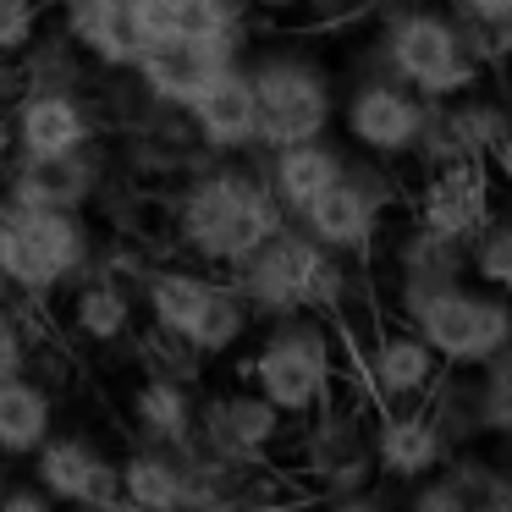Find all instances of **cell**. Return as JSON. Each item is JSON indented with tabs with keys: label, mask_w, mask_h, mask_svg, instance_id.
<instances>
[{
	"label": "cell",
	"mask_w": 512,
	"mask_h": 512,
	"mask_svg": "<svg viewBox=\"0 0 512 512\" xmlns=\"http://www.w3.org/2000/svg\"><path fill=\"white\" fill-rule=\"evenodd\" d=\"M12 61L23 89H83V61L89 56L67 34H34Z\"/></svg>",
	"instance_id": "cell-29"
},
{
	"label": "cell",
	"mask_w": 512,
	"mask_h": 512,
	"mask_svg": "<svg viewBox=\"0 0 512 512\" xmlns=\"http://www.w3.org/2000/svg\"><path fill=\"white\" fill-rule=\"evenodd\" d=\"M452 17H474V23H512V0H441Z\"/></svg>",
	"instance_id": "cell-35"
},
{
	"label": "cell",
	"mask_w": 512,
	"mask_h": 512,
	"mask_svg": "<svg viewBox=\"0 0 512 512\" xmlns=\"http://www.w3.org/2000/svg\"><path fill=\"white\" fill-rule=\"evenodd\" d=\"M138 298L149 309L160 342L182 358H226L248 342L254 331V309L237 292L232 270L210 265H149L138 276Z\"/></svg>",
	"instance_id": "cell-3"
},
{
	"label": "cell",
	"mask_w": 512,
	"mask_h": 512,
	"mask_svg": "<svg viewBox=\"0 0 512 512\" xmlns=\"http://www.w3.org/2000/svg\"><path fill=\"white\" fill-rule=\"evenodd\" d=\"M34 479L45 496L67 507H122V463L89 435H45L34 452Z\"/></svg>",
	"instance_id": "cell-15"
},
{
	"label": "cell",
	"mask_w": 512,
	"mask_h": 512,
	"mask_svg": "<svg viewBox=\"0 0 512 512\" xmlns=\"http://www.w3.org/2000/svg\"><path fill=\"white\" fill-rule=\"evenodd\" d=\"M6 485H12V474H6V468H0V496H6Z\"/></svg>",
	"instance_id": "cell-40"
},
{
	"label": "cell",
	"mask_w": 512,
	"mask_h": 512,
	"mask_svg": "<svg viewBox=\"0 0 512 512\" xmlns=\"http://www.w3.org/2000/svg\"><path fill=\"white\" fill-rule=\"evenodd\" d=\"M248 386L265 402H276L287 419H303L342 386V336L325 314H281L265 320L254 358H248Z\"/></svg>",
	"instance_id": "cell-5"
},
{
	"label": "cell",
	"mask_w": 512,
	"mask_h": 512,
	"mask_svg": "<svg viewBox=\"0 0 512 512\" xmlns=\"http://www.w3.org/2000/svg\"><path fill=\"white\" fill-rule=\"evenodd\" d=\"M94 265V232L83 210H34L0 199V276L12 292L45 303Z\"/></svg>",
	"instance_id": "cell-6"
},
{
	"label": "cell",
	"mask_w": 512,
	"mask_h": 512,
	"mask_svg": "<svg viewBox=\"0 0 512 512\" xmlns=\"http://www.w3.org/2000/svg\"><path fill=\"white\" fill-rule=\"evenodd\" d=\"M39 17H45L39 0H0V61L17 56L39 34Z\"/></svg>",
	"instance_id": "cell-33"
},
{
	"label": "cell",
	"mask_w": 512,
	"mask_h": 512,
	"mask_svg": "<svg viewBox=\"0 0 512 512\" xmlns=\"http://www.w3.org/2000/svg\"><path fill=\"white\" fill-rule=\"evenodd\" d=\"M287 226V210L270 193L259 166H193L171 199V243L182 259L232 270Z\"/></svg>",
	"instance_id": "cell-1"
},
{
	"label": "cell",
	"mask_w": 512,
	"mask_h": 512,
	"mask_svg": "<svg viewBox=\"0 0 512 512\" xmlns=\"http://www.w3.org/2000/svg\"><path fill=\"white\" fill-rule=\"evenodd\" d=\"M347 160H353V155H347V149L336 144L331 133L303 138V144H281V149H259V171H265L270 193L281 199L287 221L314 199V193H325L336 177H342Z\"/></svg>",
	"instance_id": "cell-22"
},
{
	"label": "cell",
	"mask_w": 512,
	"mask_h": 512,
	"mask_svg": "<svg viewBox=\"0 0 512 512\" xmlns=\"http://www.w3.org/2000/svg\"><path fill=\"white\" fill-rule=\"evenodd\" d=\"M386 259H391V281H397V309L413 303L419 292H435V287H446V281L468 276V248L452 243V237H441V232H430V226H419V221H408L391 237Z\"/></svg>",
	"instance_id": "cell-23"
},
{
	"label": "cell",
	"mask_w": 512,
	"mask_h": 512,
	"mask_svg": "<svg viewBox=\"0 0 512 512\" xmlns=\"http://www.w3.org/2000/svg\"><path fill=\"white\" fill-rule=\"evenodd\" d=\"M243 67L259 105V149L303 144L336 127V83L309 50H259L243 56Z\"/></svg>",
	"instance_id": "cell-8"
},
{
	"label": "cell",
	"mask_w": 512,
	"mask_h": 512,
	"mask_svg": "<svg viewBox=\"0 0 512 512\" xmlns=\"http://www.w3.org/2000/svg\"><path fill=\"white\" fill-rule=\"evenodd\" d=\"M248 17H254V0H182V28L193 34H221L248 45Z\"/></svg>",
	"instance_id": "cell-31"
},
{
	"label": "cell",
	"mask_w": 512,
	"mask_h": 512,
	"mask_svg": "<svg viewBox=\"0 0 512 512\" xmlns=\"http://www.w3.org/2000/svg\"><path fill=\"white\" fill-rule=\"evenodd\" d=\"M61 34L105 72H133V61L144 56L133 0H61Z\"/></svg>",
	"instance_id": "cell-21"
},
{
	"label": "cell",
	"mask_w": 512,
	"mask_h": 512,
	"mask_svg": "<svg viewBox=\"0 0 512 512\" xmlns=\"http://www.w3.org/2000/svg\"><path fill=\"white\" fill-rule=\"evenodd\" d=\"M402 320L430 342V353L452 369H479L512 342V292L479 287L474 276L446 281L435 292H419L402 303Z\"/></svg>",
	"instance_id": "cell-7"
},
{
	"label": "cell",
	"mask_w": 512,
	"mask_h": 512,
	"mask_svg": "<svg viewBox=\"0 0 512 512\" xmlns=\"http://www.w3.org/2000/svg\"><path fill=\"white\" fill-rule=\"evenodd\" d=\"M490 215H496V171H490L485 160L424 171L419 193H413V221L441 232V237H452V243H463V248Z\"/></svg>",
	"instance_id": "cell-16"
},
{
	"label": "cell",
	"mask_w": 512,
	"mask_h": 512,
	"mask_svg": "<svg viewBox=\"0 0 512 512\" xmlns=\"http://www.w3.org/2000/svg\"><path fill=\"white\" fill-rule=\"evenodd\" d=\"M375 56L391 78H402L424 100H457V94L479 89L485 72L463 50L457 17L441 0H386L375 12Z\"/></svg>",
	"instance_id": "cell-4"
},
{
	"label": "cell",
	"mask_w": 512,
	"mask_h": 512,
	"mask_svg": "<svg viewBox=\"0 0 512 512\" xmlns=\"http://www.w3.org/2000/svg\"><path fill=\"white\" fill-rule=\"evenodd\" d=\"M298 430V474L309 485H320L325 501L336 507H364L369 485H375V446H369V413L364 402H320L314 413H303Z\"/></svg>",
	"instance_id": "cell-10"
},
{
	"label": "cell",
	"mask_w": 512,
	"mask_h": 512,
	"mask_svg": "<svg viewBox=\"0 0 512 512\" xmlns=\"http://www.w3.org/2000/svg\"><path fill=\"white\" fill-rule=\"evenodd\" d=\"M12 298H17V292H12V281L0 276V309H6V303H12Z\"/></svg>",
	"instance_id": "cell-39"
},
{
	"label": "cell",
	"mask_w": 512,
	"mask_h": 512,
	"mask_svg": "<svg viewBox=\"0 0 512 512\" xmlns=\"http://www.w3.org/2000/svg\"><path fill=\"white\" fill-rule=\"evenodd\" d=\"M485 166L496 171L501 182H512V127H507V133L496 138V149H490V155H485Z\"/></svg>",
	"instance_id": "cell-37"
},
{
	"label": "cell",
	"mask_w": 512,
	"mask_h": 512,
	"mask_svg": "<svg viewBox=\"0 0 512 512\" xmlns=\"http://www.w3.org/2000/svg\"><path fill=\"white\" fill-rule=\"evenodd\" d=\"M193 144L215 160H243V155H259V105H254V83H248V67L232 61L221 67L199 94L188 100L182 111Z\"/></svg>",
	"instance_id": "cell-14"
},
{
	"label": "cell",
	"mask_w": 512,
	"mask_h": 512,
	"mask_svg": "<svg viewBox=\"0 0 512 512\" xmlns=\"http://www.w3.org/2000/svg\"><path fill=\"white\" fill-rule=\"evenodd\" d=\"M127 419H133L144 446H188L193 441V419H199V397L188 391V375H144L127 397Z\"/></svg>",
	"instance_id": "cell-25"
},
{
	"label": "cell",
	"mask_w": 512,
	"mask_h": 512,
	"mask_svg": "<svg viewBox=\"0 0 512 512\" xmlns=\"http://www.w3.org/2000/svg\"><path fill=\"white\" fill-rule=\"evenodd\" d=\"M122 507H188V446H138L122 457Z\"/></svg>",
	"instance_id": "cell-27"
},
{
	"label": "cell",
	"mask_w": 512,
	"mask_h": 512,
	"mask_svg": "<svg viewBox=\"0 0 512 512\" xmlns=\"http://www.w3.org/2000/svg\"><path fill=\"white\" fill-rule=\"evenodd\" d=\"M424 116H430V100L413 94L402 78H391L380 67L375 45H369V67L353 78L347 100H336V122H342L347 144L375 160H408L413 144H419Z\"/></svg>",
	"instance_id": "cell-11"
},
{
	"label": "cell",
	"mask_w": 512,
	"mask_h": 512,
	"mask_svg": "<svg viewBox=\"0 0 512 512\" xmlns=\"http://www.w3.org/2000/svg\"><path fill=\"white\" fill-rule=\"evenodd\" d=\"M105 193V166L89 149L67 155H17L6 160V199L34 204V210H89Z\"/></svg>",
	"instance_id": "cell-17"
},
{
	"label": "cell",
	"mask_w": 512,
	"mask_h": 512,
	"mask_svg": "<svg viewBox=\"0 0 512 512\" xmlns=\"http://www.w3.org/2000/svg\"><path fill=\"white\" fill-rule=\"evenodd\" d=\"M243 61V45L221 34H193V28H177L171 39L149 45L144 56L133 61V78L144 89V100H155L160 111H188V100L215 78L221 67Z\"/></svg>",
	"instance_id": "cell-12"
},
{
	"label": "cell",
	"mask_w": 512,
	"mask_h": 512,
	"mask_svg": "<svg viewBox=\"0 0 512 512\" xmlns=\"http://www.w3.org/2000/svg\"><path fill=\"white\" fill-rule=\"evenodd\" d=\"M424 413L435 419V430L446 435V446H479L490 435L485 424V391H479V369H452L441 364V375L430 380V391H424Z\"/></svg>",
	"instance_id": "cell-28"
},
{
	"label": "cell",
	"mask_w": 512,
	"mask_h": 512,
	"mask_svg": "<svg viewBox=\"0 0 512 512\" xmlns=\"http://www.w3.org/2000/svg\"><path fill=\"white\" fill-rule=\"evenodd\" d=\"M397 199H402V188L391 177V160L364 155V160H347L342 177L292 215V226H303L331 254L369 259L380 248V237H386V221L397 210Z\"/></svg>",
	"instance_id": "cell-9"
},
{
	"label": "cell",
	"mask_w": 512,
	"mask_h": 512,
	"mask_svg": "<svg viewBox=\"0 0 512 512\" xmlns=\"http://www.w3.org/2000/svg\"><path fill=\"white\" fill-rule=\"evenodd\" d=\"M237 292L254 309V325L281 320V314H325L342 320L358 298V259L320 248L303 226L270 232L243 265H232Z\"/></svg>",
	"instance_id": "cell-2"
},
{
	"label": "cell",
	"mask_w": 512,
	"mask_h": 512,
	"mask_svg": "<svg viewBox=\"0 0 512 512\" xmlns=\"http://www.w3.org/2000/svg\"><path fill=\"white\" fill-rule=\"evenodd\" d=\"M72 298H67V325L83 336V342H122L127 331H133L138 320V287L133 281H122L116 270H83L78 281H72Z\"/></svg>",
	"instance_id": "cell-24"
},
{
	"label": "cell",
	"mask_w": 512,
	"mask_h": 512,
	"mask_svg": "<svg viewBox=\"0 0 512 512\" xmlns=\"http://www.w3.org/2000/svg\"><path fill=\"white\" fill-rule=\"evenodd\" d=\"M435 375H441V358L430 353V342L408 320L380 325L364 342V353H358V386H364V397L375 408H386V402H419Z\"/></svg>",
	"instance_id": "cell-19"
},
{
	"label": "cell",
	"mask_w": 512,
	"mask_h": 512,
	"mask_svg": "<svg viewBox=\"0 0 512 512\" xmlns=\"http://www.w3.org/2000/svg\"><path fill=\"white\" fill-rule=\"evenodd\" d=\"M259 12H292V6H303V0H254Z\"/></svg>",
	"instance_id": "cell-38"
},
{
	"label": "cell",
	"mask_w": 512,
	"mask_h": 512,
	"mask_svg": "<svg viewBox=\"0 0 512 512\" xmlns=\"http://www.w3.org/2000/svg\"><path fill=\"white\" fill-rule=\"evenodd\" d=\"M369 446H375V474L391 485H413V479L435 474L446 463V435L424 413V402H386L369 413Z\"/></svg>",
	"instance_id": "cell-20"
},
{
	"label": "cell",
	"mask_w": 512,
	"mask_h": 512,
	"mask_svg": "<svg viewBox=\"0 0 512 512\" xmlns=\"http://www.w3.org/2000/svg\"><path fill=\"white\" fill-rule=\"evenodd\" d=\"M0 507H6V512H17V507H23V512H34V507H56V501H50V496H45V485H39V479L28 474V479H17V485H6Z\"/></svg>",
	"instance_id": "cell-36"
},
{
	"label": "cell",
	"mask_w": 512,
	"mask_h": 512,
	"mask_svg": "<svg viewBox=\"0 0 512 512\" xmlns=\"http://www.w3.org/2000/svg\"><path fill=\"white\" fill-rule=\"evenodd\" d=\"M6 138L17 155H67L100 138V116L83 100V89H23V100L6 116Z\"/></svg>",
	"instance_id": "cell-18"
},
{
	"label": "cell",
	"mask_w": 512,
	"mask_h": 512,
	"mask_svg": "<svg viewBox=\"0 0 512 512\" xmlns=\"http://www.w3.org/2000/svg\"><path fill=\"white\" fill-rule=\"evenodd\" d=\"M468 276L479 287L512 292V215H490L474 237H468Z\"/></svg>",
	"instance_id": "cell-30"
},
{
	"label": "cell",
	"mask_w": 512,
	"mask_h": 512,
	"mask_svg": "<svg viewBox=\"0 0 512 512\" xmlns=\"http://www.w3.org/2000/svg\"><path fill=\"white\" fill-rule=\"evenodd\" d=\"M28 358H34V347H28L23 320H17L12 309H0V380L23 375V369H28Z\"/></svg>",
	"instance_id": "cell-34"
},
{
	"label": "cell",
	"mask_w": 512,
	"mask_h": 512,
	"mask_svg": "<svg viewBox=\"0 0 512 512\" xmlns=\"http://www.w3.org/2000/svg\"><path fill=\"white\" fill-rule=\"evenodd\" d=\"M479 391H485V424L501 446H512V342L490 364H479Z\"/></svg>",
	"instance_id": "cell-32"
},
{
	"label": "cell",
	"mask_w": 512,
	"mask_h": 512,
	"mask_svg": "<svg viewBox=\"0 0 512 512\" xmlns=\"http://www.w3.org/2000/svg\"><path fill=\"white\" fill-rule=\"evenodd\" d=\"M50 430H56V397L45 380H34L28 369L0 380V463L34 457Z\"/></svg>",
	"instance_id": "cell-26"
},
{
	"label": "cell",
	"mask_w": 512,
	"mask_h": 512,
	"mask_svg": "<svg viewBox=\"0 0 512 512\" xmlns=\"http://www.w3.org/2000/svg\"><path fill=\"white\" fill-rule=\"evenodd\" d=\"M193 441H199L204 452L237 463V468H265L270 457H276V446L287 441V413H281L276 402H265L254 386L221 391V397L199 402Z\"/></svg>",
	"instance_id": "cell-13"
}]
</instances>
